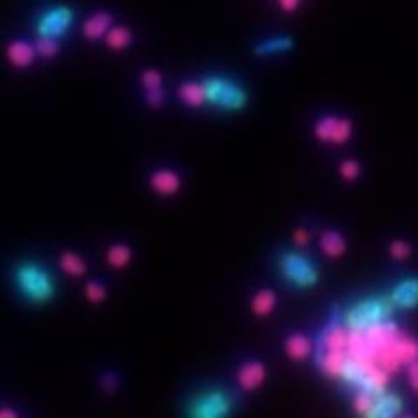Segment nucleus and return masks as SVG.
Returning <instances> with one entry per match:
<instances>
[{"label":"nucleus","instance_id":"obj_1","mask_svg":"<svg viewBox=\"0 0 418 418\" xmlns=\"http://www.w3.org/2000/svg\"><path fill=\"white\" fill-rule=\"evenodd\" d=\"M14 284L26 302L44 305L56 296V281L47 267L37 261H23L14 269Z\"/></svg>","mask_w":418,"mask_h":418},{"label":"nucleus","instance_id":"obj_2","mask_svg":"<svg viewBox=\"0 0 418 418\" xmlns=\"http://www.w3.org/2000/svg\"><path fill=\"white\" fill-rule=\"evenodd\" d=\"M351 406L359 417L394 418L405 412V399L390 389L352 390Z\"/></svg>","mask_w":418,"mask_h":418},{"label":"nucleus","instance_id":"obj_3","mask_svg":"<svg viewBox=\"0 0 418 418\" xmlns=\"http://www.w3.org/2000/svg\"><path fill=\"white\" fill-rule=\"evenodd\" d=\"M337 310L341 322H344L347 328H366V326L375 324V322L394 317V312H396L397 309L392 305L389 296L378 295L366 296V298H361L357 300V302L351 303L347 309Z\"/></svg>","mask_w":418,"mask_h":418},{"label":"nucleus","instance_id":"obj_4","mask_svg":"<svg viewBox=\"0 0 418 418\" xmlns=\"http://www.w3.org/2000/svg\"><path fill=\"white\" fill-rule=\"evenodd\" d=\"M206 94V105L213 108L237 112L248 105V91L227 75H206L200 79Z\"/></svg>","mask_w":418,"mask_h":418},{"label":"nucleus","instance_id":"obj_5","mask_svg":"<svg viewBox=\"0 0 418 418\" xmlns=\"http://www.w3.org/2000/svg\"><path fill=\"white\" fill-rule=\"evenodd\" d=\"M277 265H279V272L284 283L296 290H310V288L317 286L319 279H321L315 261L300 249L283 251L279 254Z\"/></svg>","mask_w":418,"mask_h":418},{"label":"nucleus","instance_id":"obj_6","mask_svg":"<svg viewBox=\"0 0 418 418\" xmlns=\"http://www.w3.org/2000/svg\"><path fill=\"white\" fill-rule=\"evenodd\" d=\"M235 402V396L229 389H209L190 399L187 412L190 417L220 418L230 415Z\"/></svg>","mask_w":418,"mask_h":418},{"label":"nucleus","instance_id":"obj_7","mask_svg":"<svg viewBox=\"0 0 418 418\" xmlns=\"http://www.w3.org/2000/svg\"><path fill=\"white\" fill-rule=\"evenodd\" d=\"M74 11L67 6H55L49 7L47 11L37 18L35 23V33L37 37H44V39L62 40L68 32H70L72 25H74Z\"/></svg>","mask_w":418,"mask_h":418},{"label":"nucleus","instance_id":"obj_8","mask_svg":"<svg viewBox=\"0 0 418 418\" xmlns=\"http://www.w3.org/2000/svg\"><path fill=\"white\" fill-rule=\"evenodd\" d=\"M352 120L340 115H322L314 124V136L328 145H344L352 138Z\"/></svg>","mask_w":418,"mask_h":418},{"label":"nucleus","instance_id":"obj_9","mask_svg":"<svg viewBox=\"0 0 418 418\" xmlns=\"http://www.w3.org/2000/svg\"><path fill=\"white\" fill-rule=\"evenodd\" d=\"M235 380L242 392H254L267 380V366L260 359H248L237 368Z\"/></svg>","mask_w":418,"mask_h":418},{"label":"nucleus","instance_id":"obj_10","mask_svg":"<svg viewBox=\"0 0 418 418\" xmlns=\"http://www.w3.org/2000/svg\"><path fill=\"white\" fill-rule=\"evenodd\" d=\"M396 309L412 310L418 307V277H405L387 293Z\"/></svg>","mask_w":418,"mask_h":418},{"label":"nucleus","instance_id":"obj_11","mask_svg":"<svg viewBox=\"0 0 418 418\" xmlns=\"http://www.w3.org/2000/svg\"><path fill=\"white\" fill-rule=\"evenodd\" d=\"M148 185L161 197H173L180 192L181 176L174 169H157L148 178Z\"/></svg>","mask_w":418,"mask_h":418},{"label":"nucleus","instance_id":"obj_12","mask_svg":"<svg viewBox=\"0 0 418 418\" xmlns=\"http://www.w3.org/2000/svg\"><path fill=\"white\" fill-rule=\"evenodd\" d=\"M142 86L145 89V100L152 108H161L166 101L164 79L159 70H145L142 74Z\"/></svg>","mask_w":418,"mask_h":418},{"label":"nucleus","instance_id":"obj_13","mask_svg":"<svg viewBox=\"0 0 418 418\" xmlns=\"http://www.w3.org/2000/svg\"><path fill=\"white\" fill-rule=\"evenodd\" d=\"M7 62L16 68H28L35 63V60L39 58L37 55L35 44H30L26 40H13L9 42L6 49Z\"/></svg>","mask_w":418,"mask_h":418},{"label":"nucleus","instance_id":"obj_14","mask_svg":"<svg viewBox=\"0 0 418 418\" xmlns=\"http://www.w3.org/2000/svg\"><path fill=\"white\" fill-rule=\"evenodd\" d=\"M284 352L291 361H305L314 352V345L305 333H290L284 340Z\"/></svg>","mask_w":418,"mask_h":418},{"label":"nucleus","instance_id":"obj_15","mask_svg":"<svg viewBox=\"0 0 418 418\" xmlns=\"http://www.w3.org/2000/svg\"><path fill=\"white\" fill-rule=\"evenodd\" d=\"M113 25L112 14L105 13V11H100V13H94L87 18L86 23H84V37L87 40H100L105 39L106 33L110 32Z\"/></svg>","mask_w":418,"mask_h":418},{"label":"nucleus","instance_id":"obj_16","mask_svg":"<svg viewBox=\"0 0 418 418\" xmlns=\"http://www.w3.org/2000/svg\"><path fill=\"white\" fill-rule=\"evenodd\" d=\"M319 248L328 258H341L347 253V239L337 229H326L319 237Z\"/></svg>","mask_w":418,"mask_h":418},{"label":"nucleus","instance_id":"obj_17","mask_svg":"<svg viewBox=\"0 0 418 418\" xmlns=\"http://www.w3.org/2000/svg\"><path fill=\"white\" fill-rule=\"evenodd\" d=\"M277 293L272 288H260L251 298V310L258 317H267L277 307Z\"/></svg>","mask_w":418,"mask_h":418},{"label":"nucleus","instance_id":"obj_18","mask_svg":"<svg viewBox=\"0 0 418 418\" xmlns=\"http://www.w3.org/2000/svg\"><path fill=\"white\" fill-rule=\"evenodd\" d=\"M178 98L187 106L192 108H200L206 105V94H204V86L200 81H188L178 87Z\"/></svg>","mask_w":418,"mask_h":418},{"label":"nucleus","instance_id":"obj_19","mask_svg":"<svg viewBox=\"0 0 418 418\" xmlns=\"http://www.w3.org/2000/svg\"><path fill=\"white\" fill-rule=\"evenodd\" d=\"M132 260V249L131 246L125 244V242H115V244L110 246L106 249V261L112 269H125Z\"/></svg>","mask_w":418,"mask_h":418},{"label":"nucleus","instance_id":"obj_20","mask_svg":"<svg viewBox=\"0 0 418 418\" xmlns=\"http://www.w3.org/2000/svg\"><path fill=\"white\" fill-rule=\"evenodd\" d=\"M60 267L70 277H82L87 272L86 260L75 251H63L60 254Z\"/></svg>","mask_w":418,"mask_h":418},{"label":"nucleus","instance_id":"obj_21","mask_svg":"<svg viewBox=\"0 0 418 418\" xmlns=\"http://www.w3.org/2000/svg\"><path fill=\"white\" fill-rule=\"evenodd\" d=\"M131 42L132 33L131 30L125 28V26H112L105 37L106 47L112 49V51H123V49L131 45Z\"/></svg>","mask_w":418,"mask_h":418},{"label":"nucleus","instance_id":"obj_22","mask_svg":"<svg viewBox=\"0 0 418 418\" xmlns=\"http://www.w3.org/2000/svg\"><path fill=\"white\" fill-rule=\"evenodd\" d=\"M293 45L290 37H273V39H267L264 42H258V45L254 47V51L260 56L265 55H279V52L288 51Z\"/></svg>","mask_w":418,"mask_h":418},{"label":"nucleus","instance_id":"obj_23","mask_svg":"<svg viewBox=\"0 0 418 418\" xmlns=\"http://www.w3.org/2000/svg\"><path fill=\"white\" fill-rule=\"evenodd\" d=\"M389 254L394 260L405 261L413 254V248L406 239H394L389 244Z\"/></svg>","mask_w":418,"mask_h":418},{"label":"nucleus","instance_id":"obj_24","mask_svg":"<svg viewBox=\"0 0 418 418\" xmlns=\"http://www.w3.org/2000/svg\"><path fill=\"white\" fill-rule=\"evenodd\" d=\"M37 55L42 56V58H55L60 51V42L52 39H44V37H37L35 42Z\"/></svg>","mask_w":418,"mask_h":418},{"label":"nucleus","instance_id":"obj_25","mask_svg":"<svg viewBox=\"0 0 418 418\" xmlns=\"http://www.w3.org/2000/svg\"><path fill=\"white\" fill-rule=\"evenodd\" d=\"M84 293H86V298L89 300L91 303H101L106 298V295H108L106 286L103 283H100V281H89V283L86 284Z\"/></svg>","mask_w":418,"mask_h":418},{"label":"nucleus","instance_id":"obj_26","mask_svg":"<svg viewBox=\"0 0 418 418\" xmlns=\"http://www.w3.org/2000/svg\"><path fill=\"white\" fill-rule=\"evenodd\" d=\"M338 173H340V176L344 178V180L354 181L361 174V164L356 159H344V161L340 162V166H338Z\"/></svg>","mask_w":418,"mask_h":418},{"label":"nucleus","instance_id":"obj_27","mask_svg":"<svg viewBox=\"0 0 418 418\" xmlns=\"http://www.w3.org/2000/svg\"><path fill=\"white\" fill-rule=\"evenodd\" d=\"M310 239H312V232H310L307 227H298L293 232V242L298 249L307 248L310 244Z\"/></svg>","mask_w":418,"mask_h":418},{"label":"nucleus","instance_id":"obj_28","mask_svg":"<svg viewBox=\"0 0 418 418\" xmlns=\"http://www.w3.org/2000/svg\"><path fill=\"white\" fill-rule=\"evenodd\" d=\"M406 378H408L409 387H412L415 392H418V359H415L413 363H409L408 366H406Z\"/></svg>","mask_w":418,"mask_h":418},{"label":"nucleus","instance_id":"obj_29","mask_svg":"<svg viewBox=\"0 0 418 418\" xmlns=\"http://www.w3.org/2000/svg\"><path fill=\"white\" fill-rule=\"evenodd\" d=\"M101 385H103V389L108 390V392H113V390L117 389V385H119V378L113 373H106L103 378H101Z\"/></svg>","mask_w":418,"mask_h":418},{"label":"nucleus","instance_id":"obj_30","mask_svg":"<svg viewBox=\"0 0 418 418\" xmlns=\"http://www.w3.org/2000/svg\"><path fill=\"white\" fill-rule=\"evenodd\" d=\"M279 6L286 13H291V11H295L300 6V0H279Z\"/></svg>","mask_w":418,"mask_h":418},{"label":"nucleus","instance_id":"obj_31","mask_svg":"<svg viewBox=\"0 0 418 418\" xmlns=\"http://www.w3.org/2000/svg\"><path fill=\"white\" fill-rule=\"evenodd\" d=\"M18 413L14 412V409H0V418L2 417H9V418H13V417H16Z\"/></svg>","mask_w":418,"mask_h":418}]
</instances>
